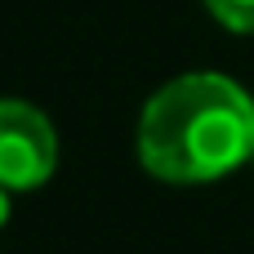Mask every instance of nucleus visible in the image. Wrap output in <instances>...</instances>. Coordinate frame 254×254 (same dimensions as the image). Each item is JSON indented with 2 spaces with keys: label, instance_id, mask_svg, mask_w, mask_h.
Here are the masks:
<instances>
[{
  "label": "nucleus",
  "instance_id": "nucleus-4",
  "mask_svg": "<svg viewBox=\"0 0 254 254\" xmlns=\"http://www.w3.org/2000/svg\"><path fill=\"white\" fill-rule=\"evenodd\" d=\"M9 223V188H0V228Z\"/></svg>",
  "mask_w": 254,
  "mask_h": 254
},
{
  "label": "nucleus",
  "instance_id": "nucleus-1",
  "mask_svg": "<svg viewBox=\"0 0 254 254\" xmlns=\"http://www.w3.org/2000/svg\"><path fill=\"white\" fill-rule=\"evenodd\" d=\"M138 161L161 183H214L254 161V98L219 71L161 85L138 116Z\"/></svg>",
  "mask_w": 254,
  "mask_h": 254
},
{
  "label": "nucleus",
  "instance_id": "nucleus-3",
  "mask_svg": "<svg viewBox=\"0 0 254 254\" xmlns=\"http://www.w3.org/2000/svg\"><path fill=\"white\" fill-rule=\"evenodd\" d=\"M205 9H210L214 22H223L228 31L254 36V0H205Z\"/></svg>",
  "mask_w": 254,
  "mask_h": 254
},
{
  "label": "nucleus",
  "instance_id": "nucleus-2",
  "mask_svg": "<svg viewBox=\"0 0 254 254\" xmlns=\"http://www.w3.org/2000/svg\"><path fill=\"white\" fill-rule=\"evenodd\" d=\"M58 165V134L27 98H0V188L31 192Z\"/></svg>",
  "mask_w": 254,
  "mask_h": 254
}]
</instances>
